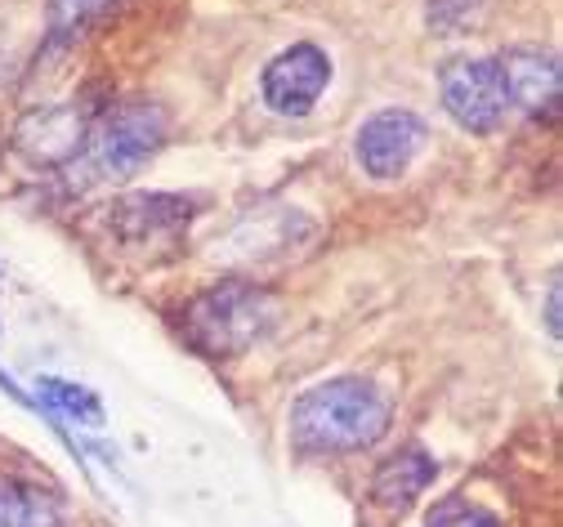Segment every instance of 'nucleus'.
Returning <instances> with one entry per match:
<instances>
[{
  "label": "nucleus",
  "instance_id": "obj_1",
  "mask_svg": "<svg viewBox=\"0 0 563 527\" xmlns=\"http://www.w3.org/2000/svg\"><path fill=\"white\" fill-rule=\"evenodd\" d=\"M389 429V398L363 375H335L305 389L291 407V438L300 451H363Z\"/></svg>",
  "mask_w": 563,
  "mask_h": 527
},
{
  "label": "nucleus",
  "instance_id": "obj_2",
  "mask_svg": "<svg viewBox=\"0 0 563 527\" xmlns=\"http://www.w3.org/2000/svg\"><path fill=\"white\" fill-rule=\"evenodd\" d=\"M273 318H277L273 290L233 277L201 290L184 309V336L206 358H238L273 327Z\"/></svg>",
  "mask_w": 563,
  "mask_h": 527
},
{
  "label": "nucleus",
  "instance_id": "obj_3",
  "mask_svg": "<svg viewBox=\"0 0 563 527\" xmlns=\"http://www.w3.org/2000/svg\"><path fill=\"white\" fill-rule=\"evenodd\" d=\"M170 134V121H166V108L153 103V99H125L117 103L99 125H90L86 134V147H81V162L95 179L103 184H121V179H134L144 171Z\"/></svg>",
  "mask_w": 563,
  "mask_h": 527
},
{
  "label": "nucleus",
  "instance_id": "obj_4",
  "mask_svg": "<svg viewBox=\"0 0 563 527\" xmlns=\"http://www.w3.org/2000/svg\"><path fill=\"white\" fill-rule=\"evenodd\" d=\"M439 95H443V112L470 134H492V130H501V121L510 117V95H506V77H501L497 58H452V63H443Z\"/></svg>",
  "mask_w": 563,
  "mask_h": 527
},
{
  "label": "nucleus",
  "instance_id": "obj_5",
  "mask_svg": "<svg viewBox=\"0 0 563 527\" xmlns=\"http://www.w3.org/2000/svg\"><path fill=\"white\" fill-rule=\"evenodd\" d=\"M426 143H430V125L416 112L385 108L358 125L354 153H358L363 175H372L376 184H389V179H402L411 171V162L426 153Z\"/></svg>",
  "mask_w": 563,
  "mask_h": 527
},
{
  "label": "nucleus",
  "instance_id": "obj_6",
  "mask_svg": "<svg viewBox=\"0 0 563 527\" xmlns=\"http://www.w3.org/2000/svg\"><path fill=\"white\" fill-rule=\"evenodd\" d=\"M327 86H331V58L313 41H300L291 50H282L260 77L264 103L277 117H309Z\"/></svg>",
  "mask_w": 563,
  "mask_h": 527
},
{
  "label": "nucleus",
  "instance_id": "obj_7",
  "mask_svg": "<svg viewBox=\"0 0 563 527\" xmlns=\"http://www.w3.org/2000/svg\"><path fill=\"white\" fill-rule=\"evenodd\" d=\"M86 117L77 108H41L32 112L23 125H19V147L32 157V162H45V166H58V162H73L81 157V147H86Z\"/></svg>",
  "mask_w": 563,
  "mask_h": 527
},
{
  "label": "nucleus",
  "instance_id": "obj_8",
  "mask_svg": "<svg viewBox=\"0 0 563 527\" xmlns=\"http://www.w3.org/2000/svg\"><path fill=\"white\" fill-rule=\"evenodd\" d=\"M501 77H506V95H510V112H554L559 103V58L541 54V50H510L497 58Z\"/></svg>",
  "mask_w": 563,
  "mask_h": 527
},
{
  "label": "nucleus",
  "instance_id": "obj_9",
  "mask_svg": "<svg viewBox=\"0 0 563 527\" xmlns=\"http://www.w3.org/2000/svg\"><path fill=\"white\" fill-rule=\"evenodd\" d=\"M439 479V461L430 457L426 447H407L398 457H389L380 470H376V483H372V501L380 509H394L402 514L420 492Z\"/></svg>",
  "mask_w": 563,
  "mask_h": 527
},
{
  "label": "nucleus",
  "instance_id": "obj_10",
  "mask_svg": "<svg viewBox=\"0 0 563 527\" xmlns=\"http://www.w3.org/2000/svg\"><path fill=\"white\" fill-rule=\"evenodd\" d=\"M192 215V201L188 197H166V193H153V197H130L117 206V223L130 242H148L153 233L162 229H179Z\"/></svg>",
  "mask_w": 563,
  "mask_h": 527
},
{
  "label": "nucleus",
  "instance_id": "obj_11",
  "mask_svg": "<svg viewBox=\"0 0 563 527\" xmlns=\"http://www.w3.org/2000/svg\"><path fill=\"white\" fill-rule=\"evenodd\" d=\"M41 389H45V398L54 403V407H63L67 416H77L81 425H90V429H99L108 416H103V403H99V394L95 389H86V385H67V381H41Z\"/></svg>",
  "mask_w": 563,
  "mask_h": 527
},
{
  "label": "nucleus",
  "instance_id": "obj_12",
  "mask_svg": "<svg viewBox=\"0 0 563 527\" xmlns=\"http://www.w3.org/2000/svg\"><path fill=\"white\" fill-rule=\"evenodd\" d=\"M487 6L492 0H430V28L439 36H461L483 19Z\"/></svg>",
  "mask_w": 563,
  "mask_h": 527
},
{
  "label": "nucleus",
  "instance_id": "obj_13",
  "mask_svg": "<svg viewBox=\"0 0 563 527\" xmlns=\"http://www.w3.org/2000/svg\"><path fill=\"white\" fill-rule=\"evenodd\" d=\"M108 6H112V0H49V32H54V41L77 36V32H81L90 19H99Z\"/></svg>",
  "mask_w": 563,
  "mask_h": 527
},
{
  "label": "nucleus",
  "instance_id": "obj_14",
  "mask_svg": "<svg viewBox=\"0 0 563 527\" xmlns=\"http://www.w3.org/2000/svg\"><path fill=\"white\" fill-rule=\"evenodd\" d=\"M10 527H58V501L49 492L19 487V505H14V523Z\"/></svg>",
  "mask_w": 563,
  "mask_h": 527
},
{
  "label": "nucleus",
  "instance_id": "obj_15",
  "mask_svg": "<svg viewBox=\"0 0 563 527\" xmlns=\"http://www.w3.org/2000/svg\"><path fill=\"white\" fill-rule=\"evenodd\" d=\"M430 527H506L492 509L483 505H470V501H443L434 514H430Z\"/></svg>",
  "mask_w": 563,
  "mask_h": 527
},
{
  "label": "nucleus",
  "instance_id": "obj_16",
  "mask_svg": "<svg viewBox=\"0 0 563 527\" xmlns=\"http://www.w3.org/2000/svg\"><path fill=\"white\" fill-rule=\"evenodd\" d=\"M14 505H19V487L10 479H0V527L14 523Z\"/></svg>",
  "mask_w": 563,
  "mask_h": 527
},
{
  "label": "nucleus",
  "instance_id": "obj_17",
  "mask_svg": "<svg viewBox=\"0 0 563 527\" xmlns=\"http://www.w3.org/2000/svg\"><path fill=\"white\" fill-rule=\"evenodd\" d=\"M545 331L559 340V282H550L545 290Z\"/></svg>",
  "mask_w": 563,
  "mask_h": 527
}]
</instances>
